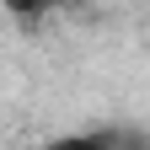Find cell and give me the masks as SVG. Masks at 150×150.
Here are the masks:
<instances>
[{"instance_id":"2","label":"cell","mask_w":150,"mask_h":150,"mask_svg":"<svg viewBox=\"0 0 150 150\" xmlns=\"http://www.w3.org/2000/svg\"><path fill=\"white\" fill-rule=\"evenodd\" d=\"M6 6H11L16 16H43V11H54V6H64V0H6Z\"/></svg>"},{"instance_id":"1","label":"cell","mask_w":150,"mask_h":150,"mask_svg":"<svg viewBox=\"0 0 150 150\" xmlns=\"http://www.w3.org/2000/svg\"><path fill=\"white\" fill-rule=\"evenodd\" d=\"M38 150H123L118 134H64L54 145H38Z\"/></svg>"}]
</instances>
